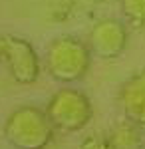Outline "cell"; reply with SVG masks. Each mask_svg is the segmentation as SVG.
I'll list each match as a JSON object with an SVG mask.
<instances>
[{
	"mask_svg": "<svg viewBox=\"0 0 145 149\" xmlns=\"http://www.w3.org/2000/svg\"><path fill=\"white\" fill-rule=\"evenodd\" d=\"M127 28L125 24L115 18H103L93 24L88 34V46L91 56L100 60L119 58L127 48Z\"/></svg>",
	"mask_w": 145,
	"mask_h": 149,
	"instance_id": "5",
	"label": "cell"
},
{
	"mask_svg": "<svg viewBox=\"0 0 145 149\" xmlns=\"http://www.w3.org/2000/svg\"><path fill=\"white\" fill-rule=\"evenodd\" d=\"M2 60H4V40L0 38V64H2Z\"/></svg>",
	"mask_w": 145,
	"mask_h": 149,
	"instance_id": "10",
	"label": "cell"
},
{
	"mask_svg": "<svg viewBox=\"0 0 145 149\" xmlns=\"http://www.w3.org/2000/svg\"><path fill=\"white\" fill-rule=\"evenodd\" d=\"M91 66L88 42L74 36H60L46 48V72L60 84H74L86 78Z\"/></svg>",
	"mask_w": 145,
	"mask_h": 149,
	"instance_id": "1",
	"label": "cell"
},
{
	"mask_svg": "<svg viewBox=\"0 0 145 149\" xmlns=\"http://www.w3.org/2000/svg\"><path fill=\"white\" fill-rule=\"evenodd\" d=\"M143 149H145V147H143Z\"/></svg>",
	"mask_w": 145,
	"mask_h": 149,
	"instance_id": "12",
	"label": "cell"
},
{
	"mask_svg": "<svg viewBox=\"0 0 145 149\" xmlns=\"http://www.w3.org/2000/svg\"><path fill=\"white\" fill-rule=\"evenodd\" d=\"M107 141L109 149H141V127L125 119L107 133Z\"/></svg>",
	"mask_w": 145,
	"mask_h": 149,
	"instance_id": "7",
	"label": "cell"
},
{
	"mask_svg": "<svg viewBox=\"0 0 145 149\" xmlns=\"http://www.w3.org/2000/svg\"><path fill=\"white\" fill-rule=\"evenodd\" d=\"M117 103L125 119L145 129V68L131 74L117 92Z\"/></svg>",
	"mask_w": 145,
	"mask_h": 149,
	"instance_id": "6",
	"label": "cell"
},
{
	"mask_svg": "<svg viewBox=\"0 0 145 149\" xmlns=\"http://www.w3.org/2000/svg\"><path fill=\"white\" fill-rule=\"evenodd\" d=\"M4 40V60L8 74L16 84H34L40 76V60L30 42L16 36H2Z\"/></svg>",
	"mask_w": 145,
	"mask_h": 149,
	"instance_id": "4",
	"label": "cell"
},
{
	"mask_svg": "<svg viewBox=\"0 0 145 149\" xmlns=\"http://www.w3.org/2000/svg\"><path fill=\"white\" fill-rule=\"evenodd\" d=\"M121 14L135 28L145 26V0H121Z\"/></svg>",
	"mask_w": 145,
	"mask_h": 149,
	"instance_id": "8",
	"label": "cell"
},
{
	"mask_svg": "<svg viewBox=\"0 0 145 149\" xmlns=\"http://www.w3.org/2000/svg\"><path fill=\"white\" fill-rule=\"evenodd\" d=\"M4 137L14 149H46L54 139V125L46 109L20 105L4 121Z\"/></svg>",
	"mask_w": 145,
	"mask_h": 149,
	"instance_id": "2",
	"label": "cell"
},
{
	"mask_svg": "<svg viewBox=\"0 0 145 149\" xmlns=\"http://www.w3.org/2000/svg\"><path fill=\"white\" fill-rule=\"evenodd\" d=\"M46 115L54 129L64 133H76L91 121L93 105L84 92L74 88H62L46 103Z\"/></svg>",
	"mask_w": 145,
	"mask_h": 149,
	"instance_id": "3",
	"label": "cell"
},
{
	"mask_svg": "<svg viewBox=\"0 0 145 149\" xmlns=\"http://www.w3.org/2000/svg\"><path fill=\"white\" fill-rule=\"evenodd\" d=\"M96 2H105V0H96Z\"/></svg>",
	"mask_w": 145,
	"mask_h": 149,
	"instance_id": "11",
	"label": "cell"
},
{
	"mask_svg": "<svg viewBox=\"0 0 145 149\" xmlns=\"http://www.w3.org/2000/svg\"><path fill=\"white\" fill-rule=\"evenodd\" d=\"M79 149H109L107 135H89L88 139H84Z\"/></svg>",
	"mask_w": 145,
	"mask_h": 149,
	"instance_id": "9",
	"label": "cell"
}]
</instances>
